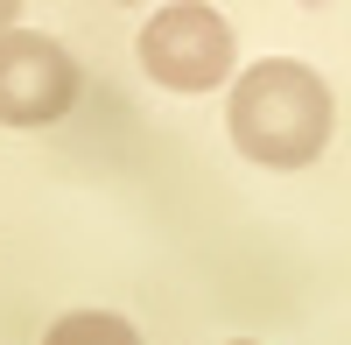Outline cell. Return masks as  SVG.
<instances>
[{"label":"cell","instance_id":"cell-1","mask_svg":"<svg viewBox=\"0 0 351 345\" xmlns=\"http://www.w3.org/2000/svg\"><path fill=\"white\" fill-rule=\"evenodd\" d=\"M232 148L260 169H309L330 148L337 134V99L330 85L316 78L295 56H267V64H246L232 85Z\"/></svg>","mask_w":351,"mask_h":345},{"label":"cell","instance_id":"cell-2","mask_svg":"<svg viewBox=\"0 0 351 345\" xmlns=\"http://www.w3.org/2000/svg\"><path fill=\"white\" fill-rule=\"evenodd\" d=\"M141 71H148L162 92H218L239 64V43H232V21L204 0H176V8H155L148 28H141Z\"/></svg>","mask_w":351,"mask_h":345},{"label":"cell","instance_id":"cell-3","mask_svg":"<svg viewBox=\"0 0 351 345\" xmlns=\"http://www.w3.org/2000/svg\"><path fill=\"white\" fill-rule=\"evenodd\" d=\"M77 99V64L36 28L0 36V127H56Z\"/></svg>","mask_w":351,"mask_h":345},{"label":"cell","instance_id":"cell-4","mask_svg":"<svg viewBox=\"0 0 351 345\" xmlns=\"http://www.w3.org/2000/svg\"><path fill=\"white\" fill-rule=\"evenodd\" d=\"M43 345H141V331L127 318H112V310H64L43 331Z\"/></svg>","mask_w":351,"mask_h":345},{"label":"cell","instance_id":"cell-5","mask_svg":"<svg viewBox=\"0 0 351 345\" xmlns=\"http://www.w3.org/2000/svg\"><path fill=\"white\" fill-rule=\"evenodd\" d=\"M14 14H21V0H0V36L14 28Z\"/></svg>","mask_w":351,"mask_h":345},{"label":"cell","instance_id":"cell-6","mask_svg":"<svg viewBox=\"0 0 351 345\" xmlns=\"http://www.w3.org/2000/svg\"><path fill=\"white\" fill-rule=\"evenodd\" d=\"M120 8H141V0H120Z\"/></svg>","mask_w":351,"mask_h":345},{"label":"cell","instance_id":"cell-7","mask_svg":"<svg viewBox=\"0 0 351 345\" xmlns=\"http://www.w3.org/2000/svg\"><path fill=\"white\" fill-rule=\"evenodd\" d=\"M232 345H253V338H232Z\"/></svg>","mask_w":351,"mask_h":345}]
</instances>
